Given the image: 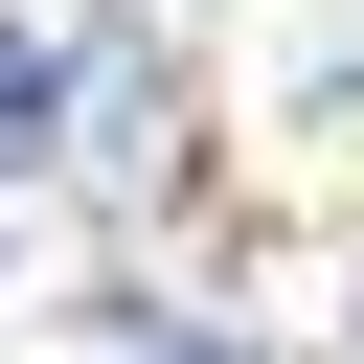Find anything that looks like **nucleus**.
<instances>
[{"label": "nucleus", "instance_id": "1", "mask_svg": "<svg viewBox=\"0 0 364 364\" xmlns=\"http://www.w3.org/2000/svg\"><path fill=\"white\" fill-rule=\"evenodd\" d=\"M46 136H68V68H46V46H23V23H0V182H23V159H46Z\"/></svg>", "mask_w": 364, "mask_h": 364}]
</instances>
